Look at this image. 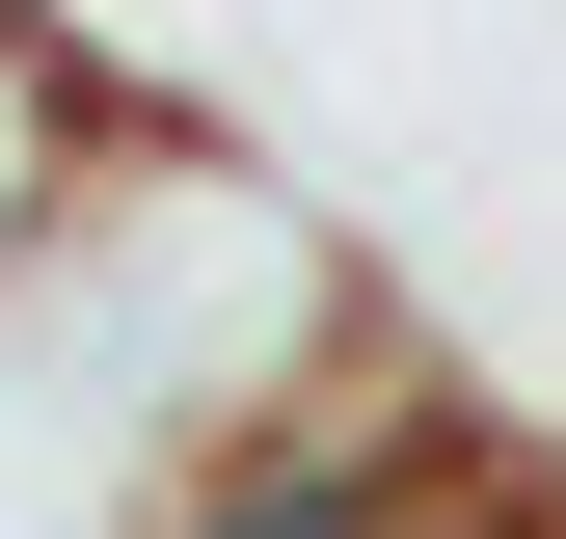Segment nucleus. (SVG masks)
I'll use <instances>...</instances> for the list:
<instances>
[{
    "label": "nucleus",
    "instance_id": "f257e3e1",
    "mask_svg": "<svg viewBox=\"0 0 566 539\" xmlns=\"http://www.w3.org/2000/svg\"><path fill=\"white\" fill-rule=\"evenodd\" d=\"M54 324L217 458V432H297V351L350 324V270H324L297 189H243V162H108L82 216H54Z\"/></svg>",
    "mask_w": 566,
    "mask_h": 539
},
{
    "label": "nucleus",
    "instance_id": "f03ea898",
    "mask_svg": "<svg viewBox=\"0 0 566 539\" xmlns=\"http://www.w3.org/2000/svg\"><path fill=\"white\" fill-rule=\"evenodd\" d=\"M432 404H297V432H217V458H189V512L163 539H405V512H432Z\"/></svg>",
    "mask_w": 566,
    "mask_h": 539
},
{
    "label": "nucleus",
    "instance_id": "7ed1b4c3",
    "mask_svg": "<svg viewBox=\"0 0 566 539\" xmlns=\"http://www.w3.org/2000/svg\"><path fill=\"white\" fill-rule=\"evenodd\" d=\"M54 216H82V189H54V82H28V28H0V270H54Z\"/></svg>",
    "mask_w": 566,
    "mask_h": 539
}]
</instances>
